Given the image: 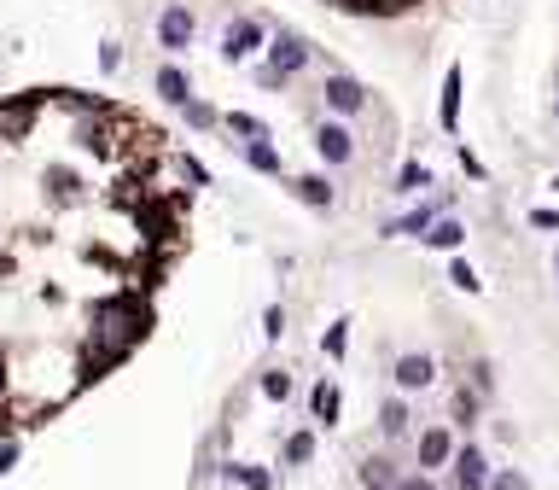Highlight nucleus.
<instances>
[{"mask_svg":"<svg viewBox=\"0 0 559 490\" xmlns=\"http://www.w3.org/2000/svg\"><path fill=\"white\" fill-rule=\"evenodd\" d=\"M420 245H431V251H455V257H461V245H466V222L455 216V210H449V216H437V222H431V234H426Z\"/></svg>","mask_w":559,"mask_h":490,"instance_id":"17","label":"nucleus"},{"mask_svg":"<svg viewBox=\"0 0 559 490\" xmlns=\"http://www.w3.org/2000/svg\"><path fill=\"white\" fill-rule=\"evenodd\" d=\"M525 222H530V228H542V234H559V205H536Z\"/></svg>","mask_w":559,"mask_h":490,"instance_id":"31","label":"nucleus"},{"mask_svg":"<svg viewBox=\"0 0 559 490\" xmlns=\"http://www.w3.org/2000/svg\"><path fill=\"white\" fill-rule=\"evenodd\" d=\"M408 432H414V409H408L402 391H391V397L379 403V438H385V444H402Z\"/></svg>","mask_w":559,"mask_h":490,"instance_id":"11","label":"nucleus"},{"mask_svg":"<svg viewBox=\"0 0 559 490\" xmlns=\"http://www.w3.org/2000/svg\"><path fill=\"white\" fill-rule=\"evenodd\" d=\"M257 391H263L268 403H286V397H292L297 385H292V374H286V368H263V380H257Z\"/></svg>","mask_w":559,"mask_h":490,"instance_id":"24","label":"nucleus"},{"mask_svg":"<svg viewBox=\"0 0 559 490\" xmlns=\"http://www.w3.org/2000/svg\"><path fill=\"white\" fill-rule=\"evenodd\" d=\"M263 53H268L263 65L280 70L286 82H292V76H303L309 65H321V47H315V41H309L303 30H292V24H274V35H268Z\"/></svg>","mask_w":559,"mask_h":490,"instance_id":"2","label":"nucleus"},{"mask_svg":"<svg viewBox=\"0 0 559 490\" xmlns=\"http://www.w3.org/2000/svg\"><path fill=\"white\" fill-rule=\"evenodd\" d=\"M431 187H437V175H431V164H420V158H408V164L396 170V181H391L396 199H420V193H431Z\"/></svg>","mask_w":559,"mask_h":490,"instance_id":"16","label":"nucleus"},{"mask_svg":"<svg viewBox=\"0 0 559 490\" xmlns=\"http://www.w3.org/2000/svg\"><path fill=\"white\" fill-rule=\"evenodd\" d=\"M53 105H59V88H53ZM47 123H53V111H47ZM152 140L158 135L146 123H134L123 105L65 88L59 135L47 146V129H41L30 181L18 193V210H6L12 205V187H0V298L6 292L105 298V292H70V280L35 275L30 257L82 240V234H70V222H82L94 210L117 205L123 193H134L146 181L140 152H152ZM0 170H6V140H0ZM82 391H88V380H82L76 362L30 345V339H18L12 327H0V450H24L18 438L30 426H41V420H53Z\"/></svg>","mask_w":559,"mask_h":490,"instance_id":"1","label":"nucleus"},{"mask_svg":"<svg viewBox=\"0 0 559 490\" xmlns=\"http://www.w3.org/2000/svg\"><path fill=\"white\" fill-rule=\"evenodd\" d=\"M222 473H228V479H239L245 490H268V485H274V473H268V467H257V461H228Z\"/></svg>","mask_w":559,"mask_h":490,"instance_id":"23","label":"nucleus"},{"mask_svg":"<svg viewBox=\"0 0 559 490\" xmlns=\"http://www.w3.org/2000/svg\"><path fill=\"white\" fill-rule=\"evenodd\" d=\"M449 286L466 292V298H472V292H484V280H478V269H472L466 257H449Z\"/></svg>","mask_w":559,"mask_h":490,"instance_id":"25","label":"nucleus"},{"mask_svg":"<svg viewBox=\"0 0 559 490\" xmlns=\"http://www.w3.org/2000/svg\"><path fill=\"white\" fill-rule=\"evenodd\" d=\"M193 35H198L193 6H187V0H169L164 12H158V47H164L169 59H181V53L193 47Z\"/></svg>","mask_w":559,"mask_h":490,"instance_id":"7","label":"nucleus"},{"mask_svg":"<svg viewBox=\"0 0 559 490\" xmlns=\"http://www.w3.org/2000/svg\"><path fill=\"white\" fill-rule=\"evenodd\" d=\"M315 158L327 164V170H344V164H356V135H350V123H315Z\"/></svg>","mask_w":559,"mask_h":490,"instance_id":"8","label":"nucleus"},{"mask_svg":"<svg viewBox=\"0 0 559 490\" xmlns=\"http://www.w3.org/2000/svg\"><path fill=\"white\" fill-rule=\"evenodd\" d=\"M222 129L239 135V146H251V140H268V123L257 111H222Z\"/></svg>","mask_w":559,"mask_h":490,"instance_id":"21","label":"nucleus"},{"mask_svg":"<svg viewBox=\"0 0 559 490\" xmlns=\"http://www.w3.org/2000/svg\"><path fill=\"white\" fill-rule=\"evenodd\" d=\"M391 380H396V391H402V397L426 391V385L437 380V356H431V350H402V356L391 362Z\"/></svg>","mask_w":559,"mask_h":490,"instance_id":"10","label":"nucleus"},{"mask_svg":"<svg viewBox=\"0 0 559 490\" xmlns=\"http://www.w3.org/2000/svg\"><path fill=\"white\" fill-rule=\"evenodd\" d=\"M455 450H461V438H455V426H449V420H431V426L414 432V467L431 473V479H437V473H449Z\"/></svg>","mask_w":559,"mask_h":490,"instance_id":"3","label":"nucleus"},{"mask_svg":"<svg viewBox=\"0 0 559 490\" xmlns=\"http://www.w3.org/2000/svg\"><path fill=\"white\" fill-rule=\"evenodd\" d=\"M490 490H530V479L519 473V467H495V473H490Z\"/></svg>","mask_w":559,"mask_h":490,"instance_id":"29","label":"nucleus"},{"mask_svg":"<svg viewBox=\"0 0 559 490\" xmlns=\"http://www.w3.org/2000/svg\"><path fill=\"white\" fill-rule=\"evenodd\" d=\"M554 292H559V245H554Z\"/></svg>","mask_w":559,"mask_h":490,"instance_id":"36","label":"nucleus"},{"mask_svg":"<svg viewBox=\"0 0 559 490\" xmlns=\"http://www.w3.org/2000/svg\"><path fill=\"white\" fill-rule=\"evenodd\" d=\"M268 35H274V24H268V18H257V12H239L228 30H222V59H228V65L257 59V53L268 47Z\"/></svg>","mask_w":559,"mask_h":490,"instance_id":"4","label":"nucleus"},{"mask_svg":"<svg viewBox=\"0 0 559 490\" xmlns=\"http://www.w3.org/2000/svg\"><path fill=\"white\" fill-rule=\"evenodd\" d=\"M239 152H245V164L257 175H286V158H280L274 140H251V146H239Z\"/></svg>","mask_w":559,"mask_h":490,"instance_id":"20","label":"nucleus"},{"mask_svg":"<svg viewBox=\"0 0 559 490\" xmlns=\"http://www.w3.org/2000/svg\"><path fill=\"white\" fill-rule=\"evenodd\" d=\"M455 158H461V170H466V175H478V181H484V164H478V152H466V146H455Z\"/></svg>","mask_w":559,"mask_h":490,"instance_id":"34","label":"nucleus"},{"mask_svg":"<svg viewBox=\"0 0 559 490\" xmlns=\"http://www.w3.org/2000/svg\"><path fill=\"white\" fill-rule=\"evenodd\" d=\"M472 391H478V397H495V362L490 356H472Z\"/></svg>","mask_w":559,"mask_h":490,"instance_id":"28","label":"nucleus"},{"mask_svg":"<svg viewBox=\"0 0 559 490\" xmlns=\"http://www.w3.org/2000/svg\"><path fill=\"white\" fill-rule=\"evenodd\" d=\"M437 216H449V193H437V199H420V205H408L402 216H391V222L379 228V240H426Z\"/></svg>","mask_w":559,"mask_h":490,"instance_id":"6","label":"nucleus"},{"mask_svg":"<svg viewBox=\"0 0 559 490\" xmlns=\"http://www.w3.org/2000/svg\"><path fill=\"white\" fill-rule=\"evenodd\" d=\"M158 94H164L169 105H187V100H193V76H187V65H175V59H169V65H158Z\"/></svg>","mask_w":559,"mask_h":490,"instance_id":"19","label":"nucleus"},{"mask_svg":"<svg viewBox=\"0 0 559 490\" xmlns=\"http://www.w3.org/2000/svg\"><path fill=\"white\" fill-rule=\"evenodd\" d=\"M461 88H466V70L449 65L443 70V100H437V129H443V135L461 129Z\"/></svg>","mask_w":559,"mask_h":490,"instance_id":"12","label":"nucleus"},{"mask_svg":"<svg viewBox=\"0 0 559 490\" xmlns=\"http://www.w3.org/2000/svg\"><path fill=\"white\" fill-rule=\"evenodd\" d=\"M321 105H327V117H362L367 111V82L362 76H350V70H327L321 76Z\"/></svg>","mask_w":559,"mask_h":490,"instance_id":"5","label":"nucleus"},{"mask_svg":"<svg viewBox=\"0 0 559 490\" xmlns=\"http://www.w3.org/2000/svg\"><path fill=\"white\" fill-rule=\"evenodd\" d=\"M548 187H554V199H559V175H554V181H548Z\"/></svg>","mask_w":559,"mask_h":490,"instance_id":"37","label":"nucleus"},{"mask_svg":"<svg viewBox=\"0 0 559 490\" xmlns=\"http://www.w3.org/2000/svg\"><path fill=\"white\" fill-rule=\"evenodd\" d=\"M338 415H344V391L332 380H315V391H309V420H315V426H338Z\"/></svg>","mask_w":559,"mask_h":490,"instance_id":"15","label":"nucleus"},{"mask_svg":"<svg viewBox=\"0 0 559 490\" xmlns=\"http://www.w3.org/2000/svg\"><path fill=\"white\" fill-rule=\"evenodd\" d=\"M408 6H420V0H367V12H373V18H402Z\"/></svg>","mask_w":559,"mask_h":490,"instance_id":"32","label":"nucleus"},{"mask_svg":"<svg viewBox=\"0 0 559 490\" xmlns=\"http://www.w3.org/2000/svg\"><path fill=\"white\" fill-rule=\"evenodd\" d=\"M257 82H263V88H286V76H280V70H268V65H257Z\"/></svg>","mask_w":559,"mask_h":490,"instance_id":"35","label":"nucleus"},{"mask_svg":"<svg viewBox=\"0 0 559 490\" xmlns=\"http://www.w3.org/2000/svg\"><path fill=\"white\" fill-rule=\"evenodd\" d=\"M181 117H187V129H216V123H222V117H216V105H204L198 94L181 105Z\"/></svg>","mask_w":559,"mask_h":490,"instance_id":"27","label":"nucleus"},{"mask_svg":"<svg viewBox=\"0 0 559 490\" xmlns=\"http://www.w3.org/2000/svg\"><path fill=\"white\" fill-rule=\"evenodd\" d=\"M263 339H274V345L286 339V310H280V304H268L263 310Z\"/></svg>","mask_w":559,"mask_h":490,"instance_id":"30","label":"nucleus"},{"mask_svg":"<svg viewBox=\"0 0 559 490\" xmlns=\"http://www.w3.org/2000/svg\"><path fill=\"white\" fill-rule=\"evenodd\" d=\"M408 467H396V455H362V467H356V485L362 490H396V479H402Z\"/></svg>","mask_w":559,"mask_h":490,"instance_id":"13","label":"nucleus"},{"mask_svg":"<svg viewBox=\"0 0 559 490\" xmlns=\"http://www.w3.org/2000/svg\"><path fill=\"white\" fill-rule=\"evenodd\" d=\"M554 123H559V94H554Z\"/></svg>","mask_w":559,"mask_h":490,"instance_id":"38","label":"nucleus"},{"mask_svg":"<svg viewBox=\"0 0 559 490\" xmlns=\"http://www.w3.org/2000/svg\"><path fill=\"white\" fill-rule=\"evenodd\" d=\"M321 350H327L332 362H344L350 356V321H332L327 333H321Z\"/></svg>","mask_w":559,"mask_h":490,"instance_id":"26","label":"nucleus"},{"mask_svg":"<svg viewBox=\"0 0 559 490\" xmlns=\"http://www.w3.org/2000/svg\"><path fill=\"white\" fill-rule=\"evenodd\" d=\"M478 415H484V397H478L472 385H455V397H449V426L472 432V426H478Z\"/></svg>","mask_w":559,"mask_h":490,"instance_id":"18","label":"nucleus"},{"mask_svg":"<svg viewBox=\"0 0 559 490\" xmlns=\"http://www.w3.org/2000/svg\"><path fill=\"white\" fill-rule=\"evenodd\" d=\"M490 473H495L490 455L466 438L461 450H455V461H449V490H490Z\"/></svg>","mask_w":559,"mask_h":490,"instance_id":"9","label":"nucleus"},{"mask_svg":"<svg viewBox=\"0 0 559 490\" xmlns=\"http://www.w3.org/2000/svg\"><path fill=\"white\" fill-rule=\"evenodd\" d=\"M292 193H297V199H303L309 210H332V205H338V187H332V181H327L321 170L292 175Z\"/></svg>","mask_w":559,"mask_h":490,"instance_id":"14","label":"nucleus"},{"mask_svg":"<svg viewBox=\"0 0 559 490\" xmlns=\"http://www.w3.org/2000/svg\"><path fill=\"white\" fill-rule=\"evenodd\" d=\"M396 490H443V485H437L431 473H420V467H408V473L396 479Z\"/></svg>","mask_w":559,"mask_h":490,"instance_id":"33","label":"nucleus"},{"mask_svg":"<svg viewBox=\"0 0 559 490\" xmlns=\"http://www.w3.org/2000/svg\"><path fill=\"white\" fill-rule=\"evenodd\" d=\"M280 461H286V467H309V461H315V426L292 432V438H286V450H280Z\"/></svg>","mask_w":559,"mask_h":490,"instance_id":"22","label":"nucleus"}]
</instances>
